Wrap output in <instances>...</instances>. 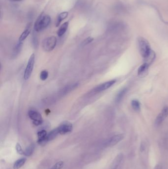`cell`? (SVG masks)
I'll list each match as a JSON object with an SVG mask.
<instances>
[{
    "mask_svg": "<svg viewBox=\"0 0 168 169\" xmlns=\"http://www.w3.org/2000/svg\"><path fill=\"white\" fill-rule=\"evenodd\" d=\"M51 22V18L49 15L42 13L37 18L34 24L35 31L39 32L47 28Z\"/></svg>",
    "mask_w": 168,
    "mask_h": 169,
    "instance_id": "1",
    "label": "cell"
},
{
    "mask_svg": "<svg viewBox=\"0 0 168 169\" xmlns=\"http://www.w3.org/2000/svg\"><path fill=\"white\" fill-rule=\"evenodd\" d=\"M138 45L140 54L143 58H146L152 51L149 41L144 37H138Z\"/></svg>",
    "mask_w": 168,
    "mask_h": 169,
    "instance_id": "2",
    "label": "cell"
},
{
    "mask_svg": "<svg viewBox=\"0 0 168 169\" xmlns=\"http://www.w3.org/2000/svg\"><path fill=\"white\" fill-rule=\"evenodd\" d=\"M57 42V38L55 36H52L44 39L42 42V49L44 51L49 52L52 51L56 47Z\"/></svg>",
    "mask_w": 168,
    "mask_h": 169,
    "instance_id": "3",
    "label": "cell"
},
{
    "mask_svg": "<svg viewBox=\"0 0 168 169\" xmlns=\"http://www.w3.org/2000/svg\"><path fill=\"white\" fill-rule=\"evenodd\" d=\"M35 61V54H33L31 56L30 58L29 59L26 67L25 70L24 79L25 80H28L31 76L32 72L33 70Z\"/></svg>",
    "mask_w": 168,
    "mask_h": 169,
    "instance_id": "4",
    "label": "cell"
},
{
    "mask_svg": "<svg viewBox=\"0 0 168 169\" xmlns=\"http://www.w3.org/2000/svg\"><path fill=\"white\" fill-rule=\"evenodd\" d=\"M28 116L33 121L34 125L38 126L43 123L42 116L39 112L34 110H30L28 112Z\"/></svg>",
    "mask_w": 168,
    "mask_h": 169,
    "instance_id": "5",
    "label": "cell"
},
{
    "mask_svg": "<svg viewBox=\"0 0 168 169\" xmlns=\"http://www.w3.org/2000/svg\"><path fill=\"white\" fill-rule=\"evenodd\" d=\"M59 134H65L71 132L73 130V125L69 122L65 121L62 123L57 128Z\"/></svg>",
    "mask_w": 168,
    "mask_h": 169,
    "instance_id": "6",
    "label": "cell"
},
{
    "mask_svg": "<svg viewBox=\"0 0 168 169\" xmlns=\"http://www.w3.org/2000/svg\"><path fill=\"white\" fill-rule=\"evenodd\" d=\"M124 138V135L123 134H118L112 136L109 138L106 143L105 145L107 147H113L119 143L120 141L123 140Z\"/></svg>",
    "mask_w": 168,
    "mask_h": 169,
    "instance_id": "7",
    "label": "cell"
},
{
    "mask_svg": "<svg viewBox=\"0 0 168 169\" xmlns=\"http://www.w3.org/2000/svg\"><path fill=\"white\" fill-rule=\"evenodd\" d=\"M168 116V107H165L162 110L160 113L158 115L155 119V124L156 126L160 125L165 120Z\"/></svg>",
    "mask_w": 168,
    "mask_h": 169,
    "instance_id": "8",
    "label": "cell"
},
{
    "mask_svg": "<svg viewBox=\"0 0 168 169\" xmlns=\"http://www.w3.org/2000/svg\"><path fill=\"white\" fill-rule=\"evenodd\" d=\"M116 80H112L103 83V84H100V85L98 86L96 88H95L94 91L95 92H101L102 91L106 90L111 87L114 84L116 83Z\"/></svg>",
    "mask_w": 168,
    "mask_h": 169,
    "instance_id": "9",
    "label": "cell"
},
{
    "mask_svg": "<svg viewBox=\"0 0 168 169\" xmlns=\"http://www.w3.org/2000/svg\"><path fill=\"white\" fill-rule=\"evenodd\" d=\"M47 133L46 131L44 130H42L38 133V142L40 145H44L47 143L46 140V138L47 136Z\"/></svg>",
    "mask_w": 168,
    "mask_h": 169,
    "instance_id": "10",
    "label": "cell"
},
{
    "mask_svg": "<svg viewBox=\"0 0 168 169\" xmlns=\"http://www.w3.org/2000/svg\"><path fill=\"white\" fill-rule=\"evenodd\" d=\"M31 24L29 23L27 26L26 28L20 36L18 41L23 42V41H24L26 39L27 37H28L31 32Z\"/></svg>",
    "mask_w": 168,
    "mask_h": 169,
    "instance_id": "11",
    "label": "cell"
},
{
    "mask_svg": "<svg viewBox=\"0 0 168 169\" xmlns=\"http://www.w3.org/2000/svg\"><path fill=\"white\" fill-rule=\"evenodd\" d=\"M155 58H156V54L154 51L152 50L150 52V54L146 58H144V63H146L150 66L154 61Z\"/></svg>",
    "mask_w": 168,
    "mask_h": 169,
    "instance_id": "12",
    "label": "cell"
},
{
    "mask_svg": "<svg viewBox=\"0 0 168 169\" xmlns=\"http://www.w3.org/2000/svg\"><path fill=\"white\" fill-rule=\"evenodd\" d=\"M149 65L145 63H144L141 66L138 68V74L140 76H144L147 73L149 70Z\"/></svg>",
    "mask_w": 168,
    "mask_h": 169,
    "instance_id": "13",
    "label": "cell"
},
{
    "mask_svg": "<svg viewBox=\"0 0 168 169\" xmlns=\"http://www.w3.org/2000/svg\"><path fill=\"white\" fill-rule=\"evenodd\" d=\"M69 24V22L67 21L64 23L63 24H62L61 26L60 27L57 32L59 37H61L66 33V32L67 31L68 28Z\"/></svg>",
    "mask_w": 168,
    "mask_h": 169,
    "instance_id": "14",
    "label": "cell"
},
{
    "mask_svg": "<svg viewBox=\"0 0 168 169\" xmlns=\"http://www.w3.org/2000/svg\"><path fill=\"white\" fill-rule=\"evenodd\" d=\"M123 158V154L120 153L117 155L116 159H114L112 165V168L110 169H117L119 165L120 164V163L122 160Z\"/></svg>",
    "mask_w": 168,
    "mask_h": 169,
    "instance_id": "15",
    "label": "cell"
},
{
    "mask_svg": "<svg viewBox=\"0 0 168 169\" xmlns=\"http://www.w3.org/2000/svg\"><path fill=\"white\" fill-rule=\"evenodd\" d=\"M58 134H59V132L58 128H57L56 129L53 130L52 131H51V132H50L48 134H47V136L46 138V140L47 142H48V141L54 140Z\"/></svg>",
    "mask_w": 168,
    "mask_h": 169,
    "instance_id": "16",
    "label": "cell"
},
{
    "mask_svg": "<svg viewBox=\"0 0 168 169\" xmlns=\"http://www.w3.org/2000/svg\"><path fill=\"white\" fill-rule=\"evenodd\" d=\"M22 46H23L22 42L18 41L17 44L15 45L14 49H13V54H12V56L13 57L15 58L18 54H19L21 52V50H22Z\"/></svg>",
    "mask_w": 168,
    "mask_h": 169,
    "instance_id": "17",
    "label": "cell"
},
{
    "mask_svg": "<svg viewBox=\"0 0 168 169\" xmlns=\"http://www.w3.org/2000/svg\"><path fill=\"white\" fill-rule=\"evenodd\" d=\"M68 16V12H61L58 15L57 18V21L56 23V27H59L60 23H61L62 21L63 20H64L65 18H66Z\"/></svg>",
    "mask_w": 168,
    "mask_h": 169,
    "instance_id": "18",
    "label": "cell"
},
{
    "mask_svg": "<svg viewBox=\"0 0 168 169\" xmlns=\"http://www.w3.org/2000/svg\"><path fill=\"white\" fill-rule=\"evenodd\" d=\"M27 159L25 158L19 159L17 161H16L13 165V169H18L22 167L24 165L25 162L26 161Z\"/></svg>",
    "mask_w": 168,
    "mask_h": 169,
    "instance_id": "19",
    "label": "cell"
},
{
    "mask_svg": "<svg viewBox=\"0 0 168 169\" xmlns=\"http://www.w3.org/2000/svg\"><path fill=\"white\" fill-rule=\"evenodd\" d=\"M131 105L135 111L139 112L140 110V103L137 99H133L131 101Z\"/></svg>",
    "mask_w": 168,
    "mask_h": 169,
    "instance_id": "20",
    "label": "cell"
},
{
    "mask_svg": "<svg viewBox=\"0 0 168 169\" xmlns=\"http://www.w3.org/2000/svg\"><path fill=\"white\" fill-rule=\"evenodd\" d=\"M35 148V145L32 144L27 147L26 149L24 151V154L26 156H30L31 155H32V154L33 153Z\"/></svg>",
    "mask_w": 168,
    "mask_h": 169,
    "instance_id": "21",
    "label": "cell"
},
{
    "mask_svg": "<svg viewBox=\"0 0 168 169\" xmlns=\"http://www.w3.org/2000/svg\"><path fill=\"white\" fill-rule=\"evenodd\" d=\"M127 91V89H126V88H124V89H123L122 90H121V91L118 92V94H117V96H116V102L118 103L120 101H121L123 98L124 97V96H125V94H126Z\"/></svg>",
    "mask_w": 168,
    "mask_h": 169,
    "instance_id": "22",
    "label": "cell"
},
{
    "mask_svg": "<svg viewBox=\"0 0 168 169\" xmlns=\"http://www.w3.org/2000/svg\"><path fill=\"white\" fill-rule=\"evenodd\" d=\"M32 43L33 46L35 49L38 48V45H39V41H38V38L37 37V35L35 33V32H33V33L32 37Z\"/></svg>",
    "mask_w": 168,
    "mask_h": 169,
    "instance_id": "23",
    "label": "cell"
},
{
    "mask_svg": "<svg viewBox=\"0 0 168 169\" xmlns=\"http://www.w3.org/2000/svg\"><path fill=\"white\" fill-rule=\"evenodd\" d=\"M64 165V162L61 161L56 163V164L53 166L50 169H61L63 167Z\"/></svg>",
    "mask_w": 168,
    "mask_h": 169,
    "instance_id": "24",
    "label": "cell"
},
{
    "mask_svg": "<svg viewBox=\"0 0 168 169\" xmlns=\"http://www.w3.org/2000/svg\"><path fill=\"white\" fill-rule=\"evenodd\" d=\"M48 77V72L46 70H44L41 72L40 74V79L41 80L45 81Z\"/></svg>",
    "mask_w": 168,
    "mask_h": 169,
    "instance_id": "25",
    "label": "cell"
},
{
    "mask_svg": "<svg viewBox=\"0 0 168 169\" xmlns=\"http://www.w3.org/2000/svg\"><path fill=\"white\" fill-rule=\"evenodd\" d=\"M16 150L17 152L19 154H24V151H23L22 147H21V145H20L19 143H17L16 145Z\"/></svg>",
    "mask_w": 168,
    "mask_h": 169,
    "instance_id": "26",
    "label": "cell"
},
{
    "mask_svg": "<svg viewBox=\"0 0 168 169\" xmlns=\"http://www.w3.org/2000/svg\"><path fill=\"white\" fill-rule=\"evenodd\" d=\"M94 39L92 37H89L85 39L83 42H82V45H87L88 44H90V43L93 41Z\"/></svg>",
    "mask_w": 168,
    "mask_h": 169,
    "instance_id": "27",
    "label": "cell"
},
{
    "mask_svg": "<svg viewBox=\"0 0 168 169\" xmlns=\"http://www.w3.org/2000/svg\"><path fill=\"white\" fill-rule=\"evenodd\" d=\"M146 149V145L144 142H142L140 145V151L141 152H144Z\"/></svg>",
    "mask_w": 168,
    "mask_h": 169,
    "instance_id": "28",
    "label": "cell"
},
{
    "mask_svg": "<svg viewBox=\"0 0 168 169\" xmlns=\"http://www.w3.org/2000/svg\"><path fill=\"white\" fill-rule=\"evenodd\" d=\"M154 169H162V167L160 164H158L155 167Z\"/></svg>",
    "mask_w": 168,
    "mask_h": 169,
    "instance_id": "29",
    "label": "cell"
},
{
    "mask_svg": "<svg viewBox=\"0 0 168 169\" xmlns=\"http://www.w3.org/2000/svg\"><path fill=\"white\" fill-rule=\"evenodd\" d=\"M9 1L11 2H22L24 0H9Z\"/></svg>",
    "mask_w": 168,
    "mask_h": 169,
    "instance_id": "30",
    "label": "cell"
}]
</instances>
